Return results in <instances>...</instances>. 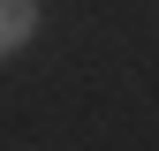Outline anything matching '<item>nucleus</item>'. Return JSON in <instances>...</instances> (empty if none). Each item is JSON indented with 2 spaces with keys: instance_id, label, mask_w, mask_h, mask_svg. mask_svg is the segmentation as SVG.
I'll use <instances>...</instances> for the list:
<instances>
[{
  "instance_id": "f257e3e1",
  "label": "nucleus",
  "mask_w": 159,
  "mask_h": 151,
  "mask_svg": "<svg viewBox=\"0 0 159 151\" xmlns=\"http://www.w3.org/2000/svg\"><path fill=\"white\" fill-rule=\"evenodd\" d=\"M30 30H38V0H0V61H8V53H23Z\"/></svg>"
}]
</instances>
